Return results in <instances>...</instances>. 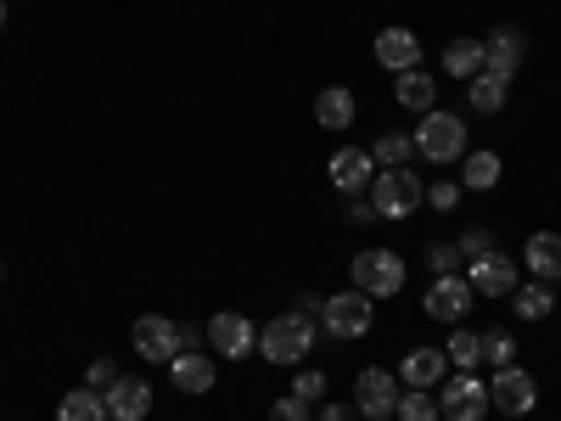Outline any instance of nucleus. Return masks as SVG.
I'll return each instance as SVG.
<instances>
[{"mask_svg":"<svg viewBox=\"0 0 561 421\" xmlns=\"http://www.w3.org/2000/svg\"><path fill=\"white\" fill-rule=\"evenodd\" d=\"M438 416L444 421H483L489 416V383L472 371H455L438 383Z\"/></svg>","mask_w":561,"mask_h":421,"instance_id":"nucleus-6","label":"nucleus"},{"mask_svg":"<svg viewBox=\"0 0 561 421\" xmlns=\"http://www.w3.org/2000/svg\"><path fill=\"white\" fill-rule=\"evenodd\" d=\"M208 343L225 360H248V354H259V326L248 315H237V309H225V315L208 320Z\"/></svg>","mask_w":561,"mask_h":421,"instance_id":"nucleus-10","label":"nucleus"},{"mask_svg":"<svg viewBox=\"0 0 561 421\" xmlns=\"http://www.w3.org/2000/svg\"><path fill=\"white\" fill-rule=\"evenodd\" d=\"M421 203H427V185L415 169H382L370 180V214L377 219H410Z\"/></svg>","mask_w":561,"mask_h":421,"instance_id":"nucleus-2","label":"nucleus"},{"mask_svg":"<svg viewBox=\"0 0 561 421\" xmlns=\"http://www.w3.org/2000/svg\"><path fill=\"white\" fill-rule=\"evenodd\" d=\"M113 383H118V365L113 360H96V365L84 371V388H96V394H107Z\"/></svg>","mask_w":561,"mask_h":421,"instance_id":"nucleus-34","label":"nucleus"},{"mask_svg":"<svg viewBox=\"0 0 561 421\" xmlns=\"http://www.w3.org/2000/svg\"><path fill=\"white\" fill-rule=\"evenodd\" d=\"M399 421H438V394L433 388H404L399 405H393Z\"/></svg>","mask_w":561,"mask_h":421,"instance_id":"nucleus-29","label":"nucleus"},{"mask_svg":"<svg viewBox=\"0 0 561 421\" xmlns=\"http://www.w3.org/2000/svg\"><path fill=\"white\" fill-rule=\"evenodd\" d=\"M523 264L534 270V281H550V287H556V281H561V237H556V230H534L528 248H523Z\"/></svg>","mask_w":561,"mask_h":421,"instance_id":"nucleus-19","label":"nucleus"},{"mask_svg":"<svg viewBox=\"0 0 561 421\" xmlns=\"http://www.w3.org/2000/svg\"><path fill=\"white\" fill-rule=\"evenodd\" d=\"M444 354H449L455 371H472V365L483 360V332H466V326H455L449 343H444Z\"/></svg>","mask_w":561,"mask_h":421,"instance_id":"nucleus-28","label":"nucleus"},{"mask_svg":"<svg viewBox=\"0 0 561 421\" xmlns=\"http://www.w3.org/2000/svg\"><path fill=\"white\" fill-rule=\"evenodd\" d=\"M489 248H494V237H489L483 225H472V230H460V242H455V253H460L466 264H472V259H483Z\"/></svg>","mask_w":561,"mask_h":421,"instance_id":"nucleus-31","label":"nucleus"},{"mask_svg":"<svg viewBox=\"0 0 561 421\" xmlns=\"http://www.w3.org/2000/svg\"><path fill=\"white\" fill-rule=\"evenodd\" d=\"M314 326L320 320H309V315H275L264 332H259V354L270 360V365H304L309 360V349H314Z\"/></svg>","mask_w":561,"mask_h":421,"instance_id":"nucleus-1","label":"nucleus"},{"mask_svg":"<svg viewBox=\"0 0 561 421\" xmlns=\"http://www.w3.org/2000/svg\"><path fill=\"white\" fill-rule=\"evenodd\" d=\"M427 270H433V275H455V270H460L455 242H433V248H427Z\"/></svg>","mask_w":561,"mask_h":421,"instance_id":"nucleus-33","label":"nucleus"},{"mask_svg":"<svg viewBox=\"0 0 561 421\" xmlns=\"http://www.w3.org/2000/svg\"><path fill=\"white\" fill-rule=\"evenodd\" d=\"M393 96H399V107H410V113H433V107H438V79H427L421 68H410V73L393 79Z\"/></svg>","mask_w":561,"mask_h":421,"instance_id":"nucleus-20","label":"nucleus"},{"mask_svg":"<svg viewBox=\"0 0 561 421\" xmlns=\"http://www.w3.org/2000/svg\"><path fill=\"white\" fill-rule=\"evenodd\" d=\"M415 152L427 158V163H460L466 158V124L460 113H421L415 124Z\"/></svg>","mask_w":561,"mask_h":421,"instance_id":"nucleus-3","label":"nucleus"},{"mask_svg":"<svg viewBox=\"0 0 561 421\" xmlns=\"http://www.w3.org/2000/svg\"><path fill=\"white\" fill-rule=\"evenodd\" d=\"M460 185L466 192H494L500 185V152H466L460 158Z\"/></svg>","mask_w":561,"mask_h":421,"instance_id":"nucleus-25","label":"nucleus"},{"mask_svg":"<svg viewBox=\"0 0 561 421\" xmlns=\"http://www.w3.org/2000/svg\"><path fill=\"white\" fill-rule=\"evenodd\" d=\"M399 394H404V383L393 377V371H359L354 377V410L359 416H370V421H388L393 416V405H399Z\"/></svg>","mask_w":561,"mask_h":421,"instance_id":"nucleus-8","label":"nucleus"},{"mask_svg":"<svg viewBox=\"0 0 561 421\" xmlns=\"http://www.w3.org/2000/svg\"><path fill=\"white\" fill-rule=\"evenodd\" d=\"M320 394H325V371H309V365H304V371H298V383H293V399L314 405Z\"/></svg>","mask_w":561,"mask_h":421,"instance_id":"nucleus-32","label":"nucleus"},{"mask_svg":"<svg viewBox=\"0 0 561 421\" xmlns=\"http://www.w3.org/2000/svg\"><path fill=\"white\" fill-rule=\"evenodd\" d=\"M523 52H528V34L523 29H494L483 39V68L511 79V73H517V62H523Z\"/></svg>","mask_w":561,"mask_h":421,"instance_id":"nucleus-17","label":"nucleus"},{"mask_svg":"<svg viewBox=\"0 0 561 421\" xmlns=\"http://www.w3.org/2000/svg\"><path fill=\"white\" fill-rule=\"evenodd\" d=\"M348 275H354V287L370 293V298H393V293H404V259H399L393 248H365V253H354Z\"/></svg>","mask_w":561,"mask_h":421,"instance_id":"nucleus-4","label":"nucleus"},{"mask_svg":"<svg viewBox=\"0 0 561 421\" xmlns=\"http://www.w3.org/2000/svg\"><path fill=\"white\" fill-rule=\"evenodd\" d=\"M466 281H472L478 298H511L517 293V259H505L500 248H489L483 259L466 264Z\"/></svg>","mask_w":561,"mask_h":421,"instance_id":"nucleus-9","label":"nucleus"},{"mask_svg":"<svg viewBox=\"0 0 561 421\" xmlns=\"http://www.w3.org/2000/svg\"><path fill=\"white\" fill-rule=\"evenodd\" d=\"M0 29H7V0H0Z\"/></svg>","mask_w":561,"mask_h":421,"instance_id":"nucleus-39","label":"nucleus"},{"mask_svg":"<svg viewBox=\"0 0 561 421\" xmlns=\"http://www.w3.org/2000/svg\"><path fill=\"white\" fill-rule=\"evenodd\" d=\"M511 309H517L523 320H545L556 309V287L550 281H517V293H511Z\"/></svg>","mask_w":561,"mask_h":421,"instance_id":"nucleus-24","label":"nucleus"},{"mask_svg":"<svg viewBox=\"0 0 561 421\" xmlns=\"http://www.w3.org/2000/svg\"><path fill=\"white\" fill-rule=\"evenodd\" d=\"M377 62H382L388 73L421 68V34H410V29H382V34H377Z\"/></svg>","mask_w":561,"mask_h":421,"instance_id":"nucleus-15","label":"nucleus"},{"mask_svg":"<svg viewBox=\"0 0 561 421\" xmlns=\"http://www.w3.org/2000/svg\"><path fill=\"white\" fill-rule=\"evenodd\" d=\"M472 298H478V293H472V281H466L460 270H455V275H438L433 287H427V315L444 320V326H460V315L472 309Z\"/></svg>","mask_w":561,"mask_h":421,"instance_id":"nucleus-12","label":"nucleus"},{"mask_svg":"<svg viewBox=\"0 0 561 421\" xmlns=\"http://www.w3.org/2000/svg\"><path fill=\"white\" fill-rule=\"evenodd\" d=\"M539 405V383L528 377L523 365H505V371H494L489 377V410H500V416H528Z\"/></svg>","mask_w":561,"mask_h":421,"instance_id":"nucleus-7","label":"nucleus"},{"mask_svg":"<svg viewBox=\"0 0 561 421\" xmlns=\"http://www.w3.org/2000/svg\"><path fill=\"white\" fill-rule=\"evenodd\" d=\"M483 360H489L494 371L517 365V338H511V332H483Z\"/></svg>","mask_w":561,"mask_h":421,"instance_id":"nucleus-30","label":"nucleus"},{"mask_svg":"<svg viewBox=\"0 0 561 421\" xmlns=\"http://www.w3.org/2000/svg\"><path fill=\"white\" fill-rule=\"evenodd\" d=\"M169 377H174L180 394H214V360L203 349H180L169 360Z\"/></svg>","mask_w":561,"mask_h":421,"instance_id":"nucleus-18","label":"nucleus"},{"mask_svg":"<svg viewBox=\"0 0 561 421\" xmlns=\"http://www.w3.org/2000/svg\"><path fill=\"white\" fill-rule=\"evenodd\" d=\"M427 203H433V208H444V214H449V208H455V203H460V185H455V180H438V185H427Z\"/></svg>","mask_w":561,"mask_h":421,"instance_id":"nucleus-36","label":"nucleus"},{"mask_svg":"<svg viewBox=\"0 0 561 421\" xmlns=\"http://www.w3.org/2000/svg\"><path fill=\"white\" fill-rule=\"evenodd\" d=\"M370 158H377V169H404V163L415 158V135H399V129L377 135V147H370Z\"/></svg>","mask_w":561,"mask_h":421,"instance_id":"nucleus-27","label":"nucleus"},{"mask_svg":"<svg viewBox=\"0 0 561 421\" xmlns=\"http://www.w3.org/2000/svg\"><path fill=\"white\" fill-rule=\"evenodd\" d=\"M57 421H113V416H107V399L96 388H73V394H62Z\"/></svg>","mask_w":561,"mask_h":421,"instance_id":"nucleus-26","label":"nucleus"},{"mask_svg":"<svg viewBox=\"0 0 561 421\" xmlns=\"http://www.w3.org/2000/svg\"><path fill=\"white\" fill-rule=\"evenodd\" d=\"M102 399H107V416L113 421H147V410H152V388L140 383V377H118Z\"/></svg>","mask_w":561,"mask_h":421,"instance_id":"nucleus-16","label":"nucleus"},{"mask_svg":"<svg viewBox=\"0 0 561 421\" xmlns=\"http://www.w3.org/2000/svg\"><path fill=\"white\" fill-rule=\"evenodd\" d=\"M444 377H449V354L444 349H427V343H415L404 354V365H399V383L404 388H438Z\"/></svg>","mask_w":561,"mask_h":421,"instance_id":"nucleus-14","label":"nucleus"},{"mask_svg":"<svg viewBox=\"0 0 561 421\" xmlns=\"http://www.w3.org/2000/svg\"><path fill=\"white\" fill-rule=\"evenodd\" d=\"M298 315H309V320H320V315H325V298H314V293H304V298H298Z\"/></svg>","mask_w":561,"mask_h":421,"instance_id":"nucleus-38","label":"nucleus"},{"mask_svg":"<svg viewBox=\"0 0 561 421\" xmlns=\"http://www.w3.org/2000/svg\"><path fill=\"white\" fill-rule=\"evenodd\" d=\"M270 421H314V416H309V405H304V399H293V394H287V399H275V405H270Z\"/></svg>","mask_w":561,"mask_h":421,"instance_id":"nucleus-35","label":"nucleus"},{"mask_svg":"<svg viewBox=\"0 0 561 421\" xmlns=\"http://www.w3.org/2000/svg\"><path fill=\"white\" fill-rule=\"evenodd\" d=\"M370 320H377V298L370 293H359V287H348V293H332L325 298V315H320V326L332 338H365L370 332Z\"/></svg>","mask_w":561,"mask_h":421,"instance_id":"nucleus-5","label":"nucleus"},{"mask_svg":"<svg viewBox=\"0 0 561 421\" xmlns=\"http://www.w3.org/2000/svg\"><path fill=\"white\" fill-rule=\"evenodd\" d=\"M314 124H325V129H348V124H354V90L325 84L320 96H314Z\"/></svg>","mask_w":561,"mask_h":421,"instance_id":"nucleus-21","label":"nucleus"},{"mask_svg":"<svg viewBox=\"0 0 561 421\" xmlns=\"http://www.w3.org/2000/svg\"><path fill=\"white\" fill-rule=\"evenodd\" d=\"M129 343H135V354H140V360L169 365V360L180 354V326H174V320H163V315H140V320H135V332H129Z\"/></svg>","mask_w":561,"mask_h":421,"instance_id":"nucleus-11","label":"nucleus"},{"mask_svg":"<svg viewBox=\"0 0 561 421\" xmlns=\"http://www.w3.org/2000/svg\"><path fill=\"white\" fill-rule=\"evenodd\" d=\"M314 421H359V410H354V405H325Z\"/></svg>","mask_w":561,"mask_h":421,"instance_id":"nucleus-37","label":"nucleus"},{"mask_svg":"<svg viewBox=\"0 0 561 421\" xmlns=\"http://www.w3.org/2000/svg\"><path fill=\"white\" fill-rule=\"evenodd\" d=\"M444 73L449 79H478L483 73V39H449L444 45Z\"/></svg>","mask_w":561,"mask_h":421,"instance_id":"nucleus-23","label":"nucleus"},{"mask_svg":"<svg viewBox=\"0 0 561 421\" xmlns=\"http://www.w3.org/2000/svg\"><path fill=\"white\" fill-rule=\"evenodd\" d=\"M556 298H561V281H556Z\"/></svg>","mask_w":561,"mask_h":421,"instance_id":"nucleus-40","label":"nucleus"},{"mask_svg":"<svg viewBox=\"0 0 561 421\" xmlns=\"http://www.w3.org/2000/svg\"><path fill=\"white\" fill-rule=\"evenodd\" d=\"M370 169H377L370 147H343V152H332V163H325V174H332V185H337L343 197L365 192V185H370Z\"/></svg>","mask_w":561,"mask_h":421,"instance_id":"nucleus-13","label":"nucleus"},{"mask_svg":"<svg viewBox=\"0 0 561 421\" xmlns=\"http://www.w3.org/2000/svg\"><path fill=\"white\" fill-rule=\"evenodd\" d=\"M511 96V79L505 73H478V79H466V102H472V113H500Z\"/></svg>","mask_w":561,"mask_h":421,"instance_id":"nucleus-22","label":"nucleus"}]
</instances>
